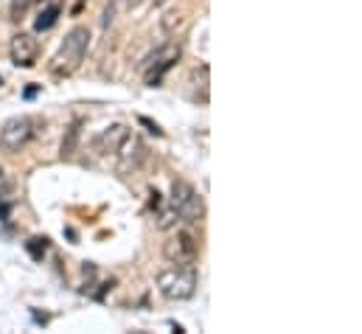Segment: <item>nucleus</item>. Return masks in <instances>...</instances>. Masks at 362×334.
I'll list each match as a JSON object with an SVG mask.
<instances>
[{"label":"nucleus","mask_w":362,"mask_h":334,"mask_svg":"<svg viewBox=\"0 0 362 334\" xmlns=\"http://www.w3.org/2000/svg\"><path fill=\"white\" fill-rule=\"evenodd\" d=\"M180 14H177V11H169V14H166V17H163V31H166V34H172V31H175V25H180Z\"/></svg>","instance_id":"2eb2a0df"},{"label":"nucleus","mask_w":362,"mask_h":334,"mask_svg":"<svg viewBox=\"0 0 362 334\" xmlns=\"http://www.w3.org/2000/svg\"><path fill=\"white\" fill-rule=\"evenodd\" d=\"M163 255H166L175 267H191V264L197 261V255H199L197 239H194L188 231H180V234H175V236L166 242Z\"/></svg>","instance_id":"423d86ee"},{"label":"nucleus","mask_w":362,"mask_h":334,"mask_svg":"<svg viewBox=\"0 0 362 334\" xmlns=\"http://www.w3.org/2000/svg\"><path fill=\"white\" fill-rule=\"evenodd\" d=\"M127 138H129V129H127L124 124H110L107 129H101V132L95 135L93 149H95L98 155H115Z\"/></svg>","instance_id":"1a4fd4ad"},{"label":"nucleus","mask_w":362,"mask_h":334,"mask_svg":"<svg viewBox=\"0 0 362 334\" xmlns=\"http://www.w3.org/2000/svg\"><path fill=\"white\" fill-rule=\"evenodd\" d=\"M57 20H59V6L54 3V6H48V8L40 11V17L34 20V28H37V31H48V28L57 25Z\"/></svg>","instance_id":"9b49d317"},{"label":"nucleus","mask_w":362,"mask_h":334,"mask_svg":"<svg viewBox=\"0 0 362 334\" xmlns=\"http://www.w3.org/2000/svg\"><path fill=\"white\" fill-rule=\"evenodd\" d=\"M37 90H40V84H31V87H25V93H23V96H25V98H34V96H37Z\"/></svg>","instance_id":"f3484780"},{"label":"nucleus","mask_w":362,"mask_h":334,"mask_svg":"<svg viewBox=\"0 0 362 334\" xmlns=\"http://www.w3.org/2000/svg\"><path fill=\"white\" fill-rule=\"evenodd\" d=\"M79 138H82V121H74V124L65 129V138H62V158H74V155H76Z\"/></svg>","instance_id":"9d476101"},{"label":"nucleus","mask_w":362,"mask_h":334,"mask_svg":"<svg viewBox=\"0 0 362 334\" xmlns=\"http://www.w3.org/2000/svg\"><path fill=\"white\" fill-rule=\"evenodd\" d=\"M88 48H90V31L85 25H76L68 31V37L62 40L57 57H54V71L57 74H74L82 59L88 57Z\"/></svg>","instance_id":"f257e3e1"},{"label":"nucleus","mask_w":362,"mask_h":334,"mask_svg":"<svg viewBox=\"0 0 362 334\" xmlns=\"http://www.w3.org/2000/svg\"><path fill=\"white\" fill-rule=\"evenodd\" d=\"M158 289L166 301H188L197 292V270L191 267H172L158 275Z\"/></svg>","instance_id":"f03ea898"},{"label":"nucleus","mask_w":362,"mask_h":334,"mask_svg":"<svg viewBox=\"0 0 362 334\" xmlns=\"http://www.w3.org/2000/svg\"><path fill=\"white\" fill-rule=\"evenodd\" d=\"M180 219H177V214H175V208H169V211H163L160 214V219H158V228H163V231H169V228H175Z\"/></svg>","instance_id":"ddd939ff"},{"label":"nucleus","mask_w":362,"mask_h":334,"mask_svg":"<svg viewBox=\"0 0 362 334\" xmlns=\"http://www.w3.org/2000/svg\"><path fill=\"white\" fill-rule=\"evenodd\" d=\"M182 48L177 40H172V42H166V45H160L158 51H152L146 59H144V65H141V71L146 74V84L149 87H158L160 79H163V74L169 71V68H175V62L180 59Z\"/></svg>","instance_id":"20e7f679"},{"label":"nucleus","mask_w":362,"mask_h":334,"mask_svg":"<svg viewBox=\"0 0 362 334\" xmlns=\"http://www.w3.org/2000/svg\"><path fill=\"white\" fill-rule=\"evenodd\" d=\"M25 248H28V253H31L34 258H42V253L48 250V239H31Z\"/></svg>","instance_id":"4468645a"},{"label":"nucleus","mask_w":362,"mask_h":334,"mask_svg":"<svg viewBox=\"0 0 362 334\" xmlns=\"http://www.w3.org/2000/svg\"><path fill=\"white\" fill-rule=\"evenodd\" d=\"M8 51H11V62H14L17 68H31V65L37 62V54H40V42L34 40V34H25V31H20V34H14V37H11V45H8Z\"/></svg>","instance_id":"6e6552de"},{"label":"nucleus","mask_w":362,"mask_h":334,"mask_svg":"<svg viewBox=\"0 0 362 334\" xmlns=\"http://www.w3.org/2000/svg\"><path fill=\"white\" fill-rule=\"evenodd\" d=\"M138 124H144V127H146V129H149L152 135H158V138L163 135V129H160V127H158V124H155L152 118H146V115H138Z\"/></svg>","instance_id":"dca6fc26"},{"label":"nucleus","mask_w":362,"mask_h":334,"mask_svg":"<svg viewBox=\"0 0 362 334\" xmlns=\"http://www.w3.org/2000/svg\"><path fill=\"white\" fill-rule=\"evenodd\" d=\"M169 208H175L177 219H180V222H188V225H194V222H199V219L205 217V202H202V197H199L188 183H182V180H177V183L172 185Z\"/></svg>","instance_id":"7ed1b4c3"},{"label":"nucleus","mask_w":362,"mask_h":334,"mask_svg":"<svg viewBox=\"0 0 362 334\" xmlns=\"http://www.w3.org/2000/svg\"><path fill=\"white\" fill-rule=\"evenodd\" d=\"M34 6V0H11V8H8V14H11V20L14 23H20L25 14H28V8Z\"/></svg>","instance_id":"f8f14e48"},{"label":"nucleus","mask_w":362,"mask_h":334,"mask_svg":"<svg viewBox=\"0 0 362 334\" xmlns=\"http://www.w3.org/2000/svg\"><path fill=\"white\" fill-rule=\"evenodd\" d=\"M34 138V118L28 115H14L0 127V146L3 152H20L28 141Z\"/></svg>","instance_id":"39448f33"},{"label":"nucleus","mask_w":362,"mask_h":334,"mask_svg":"<svg viewBox=\"0 0 362 334\" xmlns=\"http://www.w3.org/2000/svg\"><path fill=\"white\" fill-rule=\"evenodd\" d=\"M149 205H152L155 211L160 208V194H158V191H152V200H149Z\"/></svg>","instance_id":"a211bd4d"},{"label":"nucleus","mask_w":362,"mask_h":334,"mask_svg":"<svg viewBox=\"0 0 362 334\" xmlns=\"http://www.w3.org/2000/svg\"><path fill=\"white\" fill-rule=\"evenodd\" d=\"M82 3H85V0H82Z\"/></svg>","instance_id":"6ab92c4d"},{"label":"nucleus","mask_w":362,"mask_h":334,"mask_svg":"<svg viewBox=\"0 0 362 334\" xmlns=\"http://www.w3.org/2000/svg\"><path fill=\"white\" fill-rule=\"evenodd\" d=\"M115 155H118V171L129 174V171H138V168L146 163L149 146H146L141 138H132V135H129V138L121 144V149H118Z\"/></svg>","instance_id":"0eeeda50"}]
</instances>
